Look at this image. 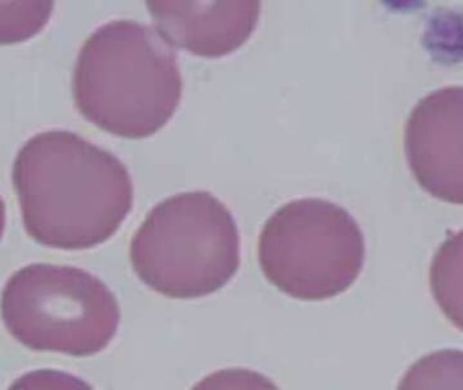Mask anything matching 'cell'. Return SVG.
Returning a JSON list of instances; mask_svg holds the SVG:
<instances>
[{"label":"cell","mask_w":463,"mask_h":390,"mask_svg":"<svg viewBox=\"0 0 463 390\" xmlns=\"http://www.w3.org/2000/svg\"><path fill=\"white\" fill-rule=\"evenodd\" d=\"M26 232L51 248L88 249L105 243L134 205L126 165L107 149L64 129L29 138L13 162Z\"/></svg>","instance_id":"obj_1"},{"label":"cell","mask_w":463,"mask_h":390,"mask_svg":"<svg viewBox=\"0 0 463 390\" xmlns=\"http://www.w3.org/2000/svg\"><path fill=\"white\" fill-rule=\"evenodd\" d=\"M183 78L175 51L146 23L113 19L83 42L72 95L80 113L127 138L148 137L180 105Z\"/></svg>","instance_id":"obj_2"},{"label":"cell","mask_w":463,"mask_h":390,"mask_svg":"<svg viewBox=\"0 0 463 390\" xmlns=\"http://www.w3.org/2000/svg\"><path fill=\"white\" fill-rule=\"evenodd\" d=\"M240 232L213 192H178L156 203L129 246L143 283L170 298H199L226 286L240 267Z\"/></svg>","instance_id":"obj_3"},{"label":"cell","mask_w":463,"mask_h":390,"mask_svg":"<svg viewBox=\"0 0 463 390\" xmlns=\"http://www.w3.org/2000/svg\"><path fill=\"white\" fill-rule=\"evenodd\" d=\"M2 316L23 346L83 358L109 346L120 306L109 287L83 268L33 263L7 281Z\"/></svg>","instance_id":"obj_4"},{"label":"cell","mask_w":463,"mask_h":390,"mask_svg":"<svg viewBox=\"0 0 463 390\" xmlns=\"http://www.w3.org/2000/svg\"><path fill=\"white\" fill-rule=\"evenodd\" d=\"M364 236L337 203L302 198L280 206L262 227L259 262L284 294L321 301L348 290L364 265Z\"/></svg>","instance_id":"obj_5"},{"label":"cell","mask_w":463,"mask_h":390,"mask_svg":"<svg viewBox=\"0 0 463 390\" xmlns=\"http://www.w3.org/2000/svg\"><path fill=\"white\" fill-rule=\"evenodd\" d=\"M403 148L417 183L432 197L463 205V87L425 95L409 114Z\"/></svg>","instance_id":"obj_6"},{"label":"cell","mask_w":463,"mask_h":390,"mask_svg":"<svg viewBox=\"0 0 463 390\" xmlns=\"http://www.w3.org/2000/svg\"><path fill=\"white\" fill-rule=\"evenodd\" d=\"M159 35L170 45L203 57H222L240 48L256 29V0L147 2Z\"/></svg>","instance_id":"obj_7"},{"label":"cell","mask_w":463,"mask_h":390,"mask_svg":"<svg viewBox=\"0 0 463 390\" xmlns=\"http://www.w3.org/2000/svg\"><path fill=\"white\" fill-rule=\"evenodd\" d=\"M430 286L444 316L463 330V229L449 236L436 251Z\"/></svg>","instance_id":"obj_8"},{"label":"cell","mask_w":463,"mask_h":390,"mask_svg":"<svg viewBox=\"0 0 463 390\" xmlns=\"http://www.w3.org/2000/svg\"><path fill=\"white\" fill-rule=\"evenodd\" d=\"M397 390H463V351L446 348L424 355L403 374Z\"/></svg>","instance_id":"obj_9"},{"label":"cell","mask_w":463,"mask_h":390,"mask_svg":"<svg viewBox=\"0 0 463 390\" xmlns=\"http://www.w3.org/2000/svg\"><path fill=\"white\" fill-rule=\"evenodd\" d=\"M12 11H2V42H18L25 40L44 26L50 18L53 3L13 2Z\"/></svg>","instance_id":"obj_10"},{"label":"cell","mask_w":463,"mask_h":390,"mask_svg":"<svg viewBox=\"0 0 463 390\" xmlns=\"http://www.w3.org/2000/svg\"><path fill=\"white\" fill-rule=\"evenodd\" d=\"M191 390H279V387L261 373L232 367L210 374Z\"/></svg>","instance_id":"obj_11"},{"label":"cell","mask_w":463,"mask_h":390,"mask_svg":"<svg viewBox=\"0 0 463 390\" xmlns=\"http://www.w3.org/2000/svg\"><path fill=\"white\" fill-rule=\"evenodd\" d=\"M9 390H94L88 382L64 371L43 368L24 374Z\"/></svg>","instance_id":"obj_12"}]
</instances>
